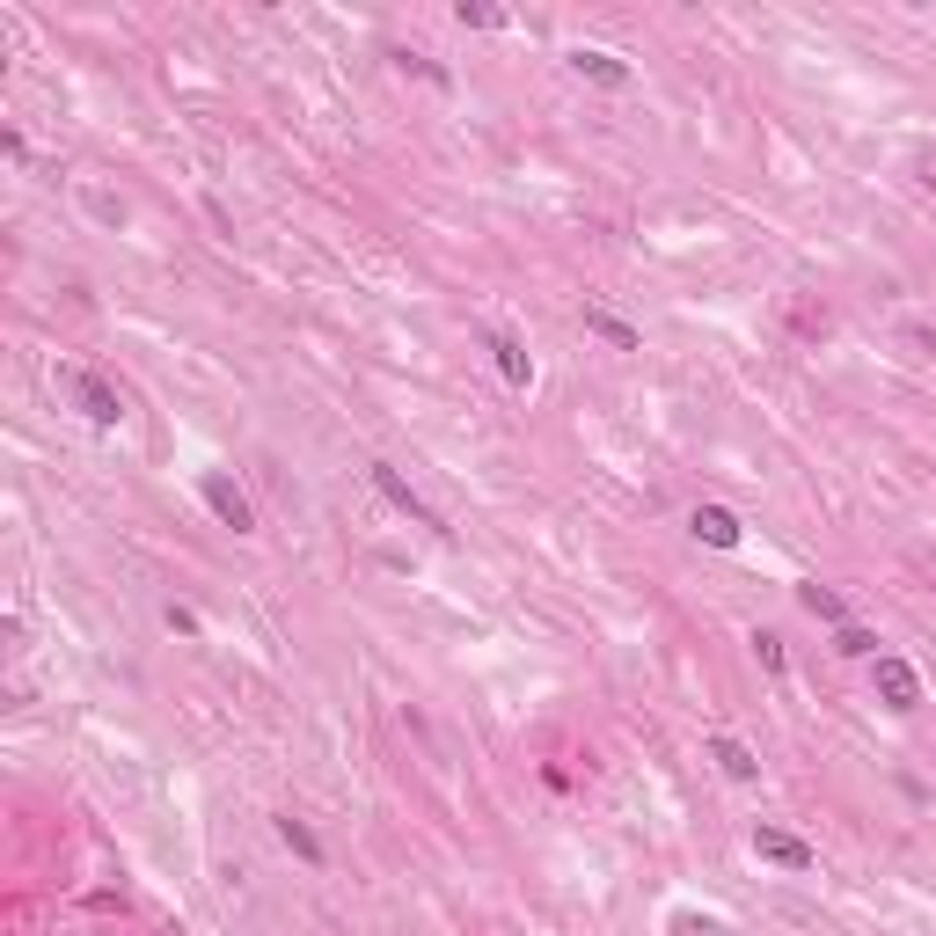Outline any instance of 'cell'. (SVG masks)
Returning a JSON list of instances; mask_svg holds the SVG:
<instances>
[{
	"label": "cell",
	"instance_id": "3",
	"mask_svg": "<svg viewBox=\"0 0 936 936\" xmlns=\"http://www.w3.org/2000/svg\"><path fill=\"white\" fill-rule=\"evenodd\" d=\"M870 681H878V703L885 709H922V673L907 666L900 652H878V658H870Z\"/></svg>",
	"mask_w": 936,
	"mask_h": 936
},
{
	"label": "cell",
	"instance_id": "16",
	"mask_svg": "<svg viewBox=\"0 0 936 936\" xmlns=\"http://www.w3.org/2000/svg\"><path fill=\"white\" fill-rule=\"evenodd\" d=\"M754 658H761L768 673H783V666H791V652H783V636H768V630L754 636Z\"/></svg>",
	"mask_w": 936,
	"mask_h": 936
},
{
	"label": "cell",
	"instance_id": "15",
	"mask_svg": "<svg viewBox=\"0 0 936 936\" xmlns=\"http://www.w3.org/2000/svg\"><path fill=\"white\" fill-rule=\"evenodd\" d=\"M454 22H461V30H505V8H483V0H461V8H454Z\"/></svg>",
	"mask_w": 936,
	"mask_h": 936
},
{
	"label": "cell",
	"instance_id": "11",
	"mask_svg": "<svg viewBox=\"0 0 936 936\" xmlns=\"http://www.w3.org/2000/svg\"><path fill=\"white\" fill-rule=\"evenodd\" d=\"M797 601H805V615L834 622V630H842V622H856V615H848V601L834 593V585H797Z\"/></svg>",
	"mask_w": 936,
	"mask_h": 936
},
{
	"label": "cell",
	"instance_id": "8",
	"mask_svg": "<svg viewBox=\"0 0 936 936\" xmlns=\"http://www.w3.org/2000/svg\"><path fill=\"white\" fill-rule=\"evenodd\" d=\"M688 527H695V542H709V548H739V534H746L732 505H695Z\"/></svg>",
	"mask_w": 936,
	"mask_h": 936
},
{
	"label": "cell",
	"instance_id": "10",
	"mask_svg": "<svg viewBox=\"0 0 936 936\" xmlns=\"http://www.w3.org/2000/svg\"><path fill=\"white\" fill-rule=\"evenodd\" d=\"M709 761H717V768H725L732 783H754V776H761L754 746H746V739H732V732H717V739H709Z\"/></svg>",
	"mask_w": 936,
	"mask_h": 936
},
{
	"label": "cell",
	"instance_id": "17",
	"mask_svg": "<svg viewBox=\"0 0 936 936\" xmlns=\"http://www.w3.org/2000/svg\"><path fill=\"white\" fill-rule=\"evenodd\" d=\"M673 936H725V922H709V915H673Z\"/></svg>",
	"mask_w": 936,
	"mask_h": 936
},
{
	"label": "cell",
	"instance_id": "9",
	"mask_svg": "<svg viewBox=\"0 0 936 936\" xmlns=\"http://www.w3.org/2000/svg\"><path fill=\"white\" fill-rule=\"evenodd\" d=\"M585 330H593V336H607L615 352H644V330H636V322H622L615 308H601V301H585Z\"/></svg>",
	"mask_w": 936,
	"mask_h": 936
},
{
	"label": "cell",
	"instance_id": "7",
	"mask_svg": "<svg viewBox=\"0 0 936 936\" xmlns=\"http://www.w3.org/2000/svg\"><path fill=\"white\" fill-rule=\"evenodd\" d=\"M571 73H578V81H601V89H630V81H636V73H630V59L593 52V44H578V52H571Z\"/></svg>",
	"mask_w": 936,
	"mask_h": 936
},
{
	"label": "cell",
	"instance_id": "5",
	"mask_svg": "<svg viewBox=\"0 0 936 936\" xmlns=\"http://www.w3.org/2000/svg\"><path fill=\"white\" fill-rule=\"evenodd\" d=\"M198 497L212 505V520H220V527H234V534H249V527H256V513H249V497L234 491L228 476H198Z\"/></svg>",
	"mask_w": 936,
	"mask_h": 936
},
{
	"label": "cell",
	"instance_id": "13",
	"mask_svg": "<svg viewBox=\"0 0 936 936\" xmlns=\"http://www.w3.org/2000/svg\"><path fill=\"white\" fill-rule=\"evenodd\" d=\"M834 652H842V658H878V630H864V622H842V630H834Z\"/></svg>",
	"mask_w": 936,
	"mask_h": 936
},
{
	"label": "cell",
	"instance_id": "1",
	"mask_svg": "<svg viewBox=\"0 0 936 936\" xmlns=\"http://www.w3.org/2000/svg\"><path fill=\"white\" fill-rule=\"evenodd\" d=\"M59 389H67L73 403H81V417H89V424H103V432H110V424H124V395L110 389L103 373H89V366H67V373H59Z\"/></svg>",
	"mask_w": 936,
	"mask_h": 936
},
{
	"label": "cell",
	"instance_id": "14",
	"mask_svg": "<svg viewBox=\"0 0 936 936\" xmlns=\"http://www.w3.org/2000/svg\"><path fill=\"white\" fill-rule=\"evenodd\" d=\"M389 59H395L403 73H417V81H432V89H454V73H446V67H432L424 52H389Z\"/></svg>",
	"mask_w": 936,
	"mask_h": 936
},
{
	"label": "cell",
	"instance_id": "4",
	"mask_svg": "<svg viewBox=\"0 0 936 936\" xmlns=\"http://www.w3.org/2000/svg\"><path fill=\"white\" fill-rule=\"evenodd\" d=\"M754 856H768V864H783V870H819V848L783 834V827H768V819L754 827Z\"/></svg>",
	"mask_w": 936,
	"mask_h": 936
},
{
	"label": "cell",
	"instance_id": "6",
	"mask_svg": "<svg viewBox=\"0 0 936 936\" xmlns=\"http://www.w3.org/2000/svg\"><path fill=\"white\" fill-rule=\"evenodd\" d=\"M483 352L497 359V373H505V389H534V359H527V344H520L513 330H491V336H483Z\"/></svg>",
	"mask_w": 936,
	"mask_h": 936
},
{
	"label": "cell",
	"instance_id": "2",
	"mask_svg": "<svg viewBox=\"0 0 936 936\" xmlns=\"http://www.w3.org/2000/svg\"><path fill=\"white\" fill-rule=\"evenodd\" d=\"M373 491L389 497V505H395V513L410 520V527H424V534H446V520L432 513V505H424L417 491H410V483H403V469H395V461H373Z\"/></svg>",
	"mask_w": 936,
	"mask_h": 936
},
{
	"label": "cell",
	"instance_id": "12",
	"mask_svg": "<svg viewBox=\"0 0 936 936\" xmlns=\"http://www.w3.org/2000/svg\"><path fill=\"white\" fill-rule=\"evenodd\" d=\"M279 842L301 856V864H322V842H315V827L308 819H293V813H279Z\"/></svg>",
	"mask_w": 936,
	"mask_h": 936
}]
</instances>
